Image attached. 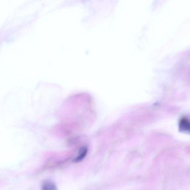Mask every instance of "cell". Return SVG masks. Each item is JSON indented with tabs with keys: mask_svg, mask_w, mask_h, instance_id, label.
I'll return each instance as SVG.
<instances>
[{
	"mask_svg": "<svg viewBox=\"0 0 190 190\" xmlns=\"http://www.w3.org/2000/svg\"><path fill=\"white\" fill-rule=\"evenodd\" d=\"M179 129L181 132L190 134V120L183 117L180 120Z\"/></svg>",
	"mask_w": 190,
	"mask_h": 190,
	"instance_id": "cell-1",
	"label": "cell"
},
{
	"mask_svg": "<svg viewBox=\"0 0 190 190\" xmlns=\"http://www.w3.org/2000/svg\"><path fill=\"white\" fill-rule=\"evenodd\" d=\"M87 151H88V149L87 147H82L79 150L78 156L73 160V162L78 163L81 161L86 156Z\"/></svg>",
	"mask_w": 190,
	"mask_h": 190,
	"instance_id": "cell-2",
	"label": "cell"
},
{
	"mask_svg": "<svg viewBox=\"0 0 190 190\" xmlns=\"http://www.w3.org/2000/svg\"><path fill=\"white\" fill-rule=\"evenodd\" d=\"M42 190H58L56 185L51 181L47 180L42 185Z\"/></svg>",
	"mask_w": 190,
	"mask_h": 190,
	"instance_id": "cell-3",
	"label": "cell"
}]
</instances>
